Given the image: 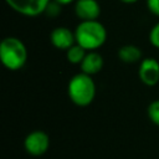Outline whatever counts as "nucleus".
Wrapping results in <instances>:
<instances>
[{
	"label": "nucleus",
	"instance_id": "1",
	"mask_svg": "<svg viewBox=\"0 0 159 159\" xmlns=\"http://www.w3.org/2000/svg\"><path fill=\"white\" fill-rule=\"evenodd\" d=\"M76 43L87 51H96L107 40L106 27L97 20L81 21L75 29Z\"/></svg>",
	"mask_w": 159,
	"mask_h": 159
},
{
	"label": "nucleus",
	"instance_id": "2",
	"mask_svg": "<svg viewBox=\"0 0 159 159\" xmlns=\"http://www.w3.org/2000/svg\"><path fill=\"white\" fill-rule=\"evenodd\" d=\"M67 94L73 104L78 107L89 106L96 97V83L92 76L81 72L71 77L67 86Z\"/></svg>",
	"mask_w": 159,
	"mask_h": 159
},
{
	"label": "nucleus",
	"instance_id": "3",
	"mask_svg": "<svg viewBox=\"0 0 159 159\" xmlns=\"http://www.w3.org/2000/svg\"><path fill=\"white\" fill-rule=\"evenodd\" d=\"M0 60L5 68L10 71L21 70L27 61V50L25 43L19 37H5L0 43Z\"/></svg>",
	"mask_w": 159,
	"mask_h": 159
},
{
	"label": "nucleus",
	"instance_id": "4",
	"mask_svg": "<svg viewBox=\"0 0 159 159\" xmlns=\"http://www.w3.org/2000/svg\"><path fill=\"white\" fill-rule=\"evenodd\" d=\"M5 2L17 14L35 17L46 12L51 0H5Z\"/></svg>",
	"mask_w": 159,
	"mask_h": 159
},
{
	"label": "nucleus",
	"instance_id": "5",
	"mask_svg": "<svg viewBox=\"0 0 159 159\" xmlns=\"http://www.w3.org/2000/svg\"><path fill=\"white\" fill-rule=\"evenodd\" d=\"M50 147V137L43 130H32L30 132L24 140V148L27 154L31 157L43 155Z\"/></svg>",
	"mask_w": 159,
	"mask_h": 159
},
{
	"label": "nucleus",
	"instance_id": "6",
	"mask_svg": "<svg viewBox=\"0 0 159 159\" xmlns=\"http://www.w3.org/2000/svg\"><path fill=\"white\" fill-rule=\"evenodd\" d=\"M138 76L145 86H155L159 82V62L154 57H145L140 60Z\"/></svg>",
	"mask_w": 159,
	"mask_h": 159
},
{
	"label": "nucleus",
	"instance_id": "7",
	"mask_svg": "<svg viewBox=\"0 0 159 159\" xmlns=\"http://www.w3.org/2000/svg\"><path fill=\"white\" fill-rule=\"evenodd\" d=\"M50 41L52 46L56 47L57 50L67 51L70 47H72L76 43L75 31H71L66 26H57L51 31Z\"/></svg>",
	"mask_w": 159,
	"mask_h": 159
},
{
	"label": "nucleus",
	"instance_id": "8",
	"mask_svg": "<svg viewBox=\"0 0 159 159\" xmlns=\"http://www.w3.org/2000/svg\"><path fill=\"white\" fill-rule=\"evenodd\" d=\"M75 14L81 21L97 20L101 15V5L97 0H76Z\"/></svg>",
	"mask_w": 159,
	"mask_h": 159
},
{
	"label": "nucleus",
	"instance_id": "9",
	"mask_svg": "<svg viewBox=\"0 0 159 159\" xmlns=\"http://www.w3.org/2000/svg\"><path fill=\"white\" fill-rule=\"evenodd\" d=\"M103 65L104 61L101 53H98L97 51H88L80 66H81V72L92 76L98 73L103 68Z\"/></svg>",
	"mask_w": 159,
	"mask_h": 159
},
{
	"label": "nucleus",
	"instance_id": "10",
	"mask_svg": "<svg viewBox=\"0 0 159 159\" xmlns=\"http://www.w3.org/2000/svg\"><path fill=\"white\" fill-rule=\"evenodd\" d=\"M118 57L124 63H135L142 60V50L135 45H124L118 48Z\"/></svg>",
	"mask_w": 159,
	"mask_h": 159
},
{
	"label": "nucleus",
	"instance_id": "11",
	"mask_svg": "<svg viewBox=\"0 0 159 159\" xmlns=\"http://www.w3.org/2000/svg\"><path fill=\"white\" fill-rule=\"evenodd\" d=\"M87 52L88 51L84 50L82 46H80L78 43H75L72 47H70L66 51V58L72 65H81V62L83 61Z\"/></svg>",
	"mask_w": 159,
	"mask_h": 159
},
{
	"label": "nucleus",
	"instance_id": "12",
	"mask_svg": "<svg viewBox=\"0 0 159 159\" xmlns=\"http://www.w3.org/2000/svg\"><path fill=\"white\" fill-rule=\"evenodd\" d=\"M147 114L152 120V123L159 127V99H155L149 103L147 108Z\"/></svg>",
	"mask_w": 159,
	"mask_h": 159
},
{
	"label": "nucleus",
	"instance_id": "13",
	"mask_svg": "<svg viewBox=\"0 0 159 159\" xmlns=\"http://www.w3.org/2000/svg\"><path fill=\"white\" fill-rule=\"evenodd\" d=\"M149 41L154 47L159 48V22H157L152 27V30L149 32Z\"/></svg>",
	"mask_w": 159,
	"mask_h": 159
},
{
	"label": "nucleus",
	"instance_id": "14",
	"mask_svg": "<svg viewBox=\"0 0 159 159\" xmlns=\"http://www.w3.org/2000/svg\"><path fill=\"white\" fill-rule=\"evenodd\" d=\"M147 6L152 14L159 16V0H147Z\"/></svg>",
	"mask_w": 159,
	"mask_h": 159
},
{
	"label": "nucleus",
	"instance_id": "15",
	"mask_svg": "<svg viewBox=\"0 0 159 159\" xmlns=\"http://www.w3.org/2000/svg\"><path fill=\"white\" fill-rule=\"evenodd\" d=\"M52 1L57 2L58 5H68V4H71V2H73L76 0H52Z\"/></svg>",
	"mask_w": 159,
	"mask_h": 159
},
{
	"label": "nucleus",
	"instance_id": "16",
	"mask_svg": "<svg viewBox=\"0 0 159 159\" xmlns=\"http://www.w3.org/2000/svg\"><path fill=\"white\" fill-rule=\"evenodd\" d=\"M119 1H122V2H124V4H134V2H137L138 0H119Z\"/></svg>",
	"mask_w": 159,
	"mask_h": 159
}]
</instances>
